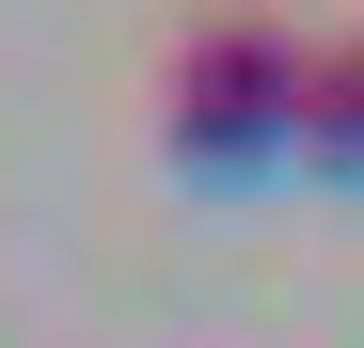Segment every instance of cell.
<instances>
[{"mask_svg":"<svg viewBox=\"0 0 364 348\" xmlns=\"http://www.w3.org/2000/svg\"><path fill=\"white\" fill-rule=\"evenodd\" d=\"M301 64H317V32H285V16H191L159 64V143L191 174L301 158Z\"/></svg>","mask_w":364,"mask_h":348,"instance_id":"obj_1","label":"cell"},{"mask_svg":"<svg viewBox=\"0 0 364 348\" xmlns=\"http://www.w3.org/2000/svg\"><path fill=\"white\" fill-rule=\"evenodd\" d=\"M301 158L364 190V32H317V64H301Z\"/></svg>","mask_w":364,"mask_h":348,"instance_id":"obj_2","label":"cell"}]
</instances>
